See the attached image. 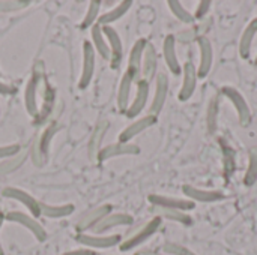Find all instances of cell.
Wrapping results in <instances>:
<instances>
[{"label": "cell", "mask_w": 257, "mask_h": 255, "mask_svg": "<svg viewBox=\"0 0 257 255\" xmlns=\"http://www.w3.org/2000/svg\"><path fill=\"white\" fill-rule=\"evenodd\" d=\"M167 95H169V77L161 72L155 77V93L151 102L149 114L158 117V114L163 111V107L167 101Z\"/></svg>", "instance_id": "cell-16"}, {"label": "cell", "mask_w": 257, "mask_h": 255, "mask_svg": "<svg viewBox=\"0 0 257 255\" xmlns=\"http://www.w3.org/2000/svg\"><path fill=\"white\" fill-rule=\"evenodd\" d=\"M110 128V123L108 122H101L96 125L92 137H90V141H89V158L92 161H96V156L101 150V143H102V138L105 135V132L108 131Z\"/></svg>", "instance_id": "cell-27"}, {"label": "cell", "mask_w": 257, "mask_h": 255, "mask_svg": "<svg viewBox=\"0 0 257 255\" xmlns=\"http://www.w3.org/2000/svg\"><path fill=\"white\" fill-rule=\"evenodd\" d=\"M2 195L8 200H15L17 203L23 204L33 216H41V207H39V201L36 198H33L30 194H27L26 191L20 189V188H14V186H8L2 191Z\"/></svg>", "instance_id": "cell-14"}, {"label": "cell", "mask_w": 257, "mask_h": 255, "mask_svg": "<svg viewBox=\"0 0 257 255\" xmlns=\"http://www.w3.org/2000/svg\"><path fill=\"white\" fill-rule=\"evenodd\" d=\"M101 2L99 0H92L89 3V8H87V12L84 15V20L81 23V29H90L92 26H95L98 23V18H99V9H101Z\"/></svg>", "instance_id": "cell-34"}, {"label": "cell", "mask_w": 257, "mask_h": 255, "mask_svg": "<svg viewBox=\"0 0 257 255\" xmlns=\"http://www.w3.org/2000/svg\"><path fill=\"white\" fill-rule=\"evenodd\" d=\"M149 90H151V87H149V83L146 80L142 78V80L137 81L136 96H134L133 102L130 104L126 113H125V116L128 119H134V117H137V116L142 114V111L145 110V107L148 104V99H149Z\"/></svg>", "instance_id": "cell-18"}, {"label": "cell", "mask_w": 257, "mask_h": 255, "mask_svg": "<svg viewBox=\"0 0 257 255\" xmlns=\"http://www.w3.org/2000/svg\"><path fill=\"white\" fill-rule=\"evenodd\" d=\"M133 155H140V147L133 143H114L102 147L96 156L98 162H104L117 156H133Z\"/></svg>", "instance_id": "cell-12"}, {"label": "cell", "mask_w": 257, "mask_h": 255, "mask_svg": "<svg viewBox=\"0 0 257 255\" xmlns=\"http://www.w3.org/2000/svg\"><path fill=\"white\" fill-rule=\"evenodd\" d=\"M157 68H158V56L157 50L152 44L148 42L145 54H143V62H142V78L146 80L148 83L157 77Z\"/></svg>", "instance_id": "cell-22"}, {"label": "cell", "mask_w": 257, "mask_h": 255, "mask_svg": "<svg viewBox=\"0 0 257 255\" xmlns=\"http://www.w3.org/2000/svg\"><path fill=\"white\" fill-rule=\"evenodd\" d=\"M197 45H199V53H200V62L197 68V77L199 80H203L209 75L214 63V48L211 41L206 36H199L197 38Z\"/></svg>", "instance_id": "cell-13"}, {"label": "cell", "mask_w": 257, "mask_h": 255, "mask_svg": "<svg viewBox=\"0 0 257 255\" xmlns=\"http://www.w3.org/2000/svg\"><path fill=\"white\" fill-rule=\"evenodd\" d=\"M244 185L247 188H251L254 186L257 182V147H253L250 150V155H248V167H247V171H245V176H244Z\"/></svg>", "instance_id": "cell-32"}, {"label": "cell", "mask_w": 257, "mask_h": 255, "mask_svg": "<svg viewBox=\"0 0 257 255\" xmlns=\"http://www.w3.org/2000/svg\"><path fill=\"white\" fill-rule=\"evenodd\" d=\"M167 5H169V8H170L172 14H173V15H175L181 23L193 24V23L196 21L194 15H193L187 8H184V5H182L181 2H178V0H169V2H167Z\"/></svg>", "instance_id": "cell-33"}, {"label": "cell", "mask_w": 257, "mask_h": 255, "mask_svg": "<svg viewBox=\"0 0 257 255\" xmlns=\"http://www.w3.org/2000/svg\"><path fill=\"white\" fill-rule=\"evenodd\" d=\"M133 78L125 72L120 78L119 83V90H117V110L120 113H126L128 107H130V98H131V90H133Z\"/></svg>", "instance_id": "cell-24"}, {"label": "cell", "mask_w": 257, "mask_h": 255, "mask_svg": "<svg viewBox=\"0 0 257 255\" xmlns=\"http://www.w3.org/2000/svg\"><path fill=\"white\" fill-rule=\"evenodd\" d=\"M39 207H41V215H44L45 218H50V219L66 218V216L72 215V212L75 210L74 204L53 206V204H47V203H42V201H39Z\"/></svg>", "instance_id": "cell-26"}, {"label": "cell", "mask_w": 257, "mask_h": 255, "mask_svg": "<svg viewBox=\"0 0 257 255\" xmlns=\"http://www.w3.org/2000/svg\"><path fill=\"white\" fill-rule=\"evenodd\" d=\"M182 86L179 90V101L181 102H187L193 98L196 87H197V68L194 66L193 62H185L182 66Z\"/></svg>", "instance_id": "cell-10"}, {"label": "cell", "mask_w": 257, "mask_h": 255, "mask_svg": "<svg viewBox=\"0 0 257 255\" xmlns=\"http://www.w3.org/2000/svg\"><path fill=\"white\" fill-rule=\"evenodd\" d=\"M134 255H139V254H134Z\"/></svg>", "instance_id": "cell-45"}, {"label": "cell", "mask_w": 257, "mask_h": 255, "mask_svg": "<svg viewBox=\"0 0 257 255\" xmlns=\"http://www.w3.org/2000/svg\"><path fill=\"white\" fill-rule=\"evenodd\" d=\"M152 210L157 213V216H160L161 219H169L173 221L176 224L190 227L193 225V218L187 213V212H181V210H173V209H161V207H152Z\"/></svg>", "instance_id": "cell-29"}, {"label": "cell", "mask_w": 257, "mask_h": 255, "mask_svg": "<svg viewBox=\"0 0 257 255\" xmlns=\"http://www.w3.org/2000/svg\"><path fill=\"white\" fill-rule=\"evenodd\" d=\"M45 80L44 75V65L42 62H38L33 68V75L30 77V80L26 84L24 89V107L27 110V113L32 117H36L39 113V105H38V87L39 83Z\"/></svg>", "instance_id": "cell-1"}, {"label": "cell", "mask_w": 257, "mask_h": 255, "mask_svg": "<svg viewBox=\"0 0 257 255\" xmlns=\"http://www.w3.org/2000/svg\"><path fill=\"white\" fill-rule=\"evenodd\" d=\"M30 5L29 0H3L0 2V11L3 12H9V11H18L23 8H27Z\"/></svg>", "instance_id": "cell-36"}, {"label": "cell", "mask_w": 257, "mask_h": 255, "mask_svg": "<svg viewBox=\"0 0 257 255\" xmlns=\"http://www.w3.org/2000/svg\"><path fill=\"white\" fill-rule=\"evenodd\" d=\"M148 200L152 204V207H161V209L190 212L196 207V203L191 200H184L179 197H169V195H161V194H151Z\"/></svg>", "instance_id": "cell-8"}, {"label": "cell", "mask_w": 257, "mask_h": 255, "mask_svg": "<svg viewBox=\"0 0 257 255\" xmlns=\"http://www.w3.org/2000/svg\"><path fill=\"white\" fill-rule=\"evenodd\" d=\"M95 57H96V51L92 45V42L84 41L83 44V65H81V75H80V81H78V87L81 90L87 89L93 74H95Z\"/></svg>", "instance_id": "cell-7"}, {"label": "cell", "mask_w": 257, "mask_h": 255, "mask_svg": "<svg viewBox=\"0 0 257 255\" xmlns=\"http://www.w3.org/2000/svg\"><path fill=\"white\" fill-rule=\"evenodd\" d=\"M24 159H26V156H23V155H21V152H20V153H18L17 156H14L11 161L5 162V164L0 167V171H2V173H9V171H12V170L18 168Z\"/></svg>", "instance_id": "cell-37"}, {"label": "cell", "mask_w": 257, "mask_h": 255, "mask_svg": "<svg viewBox=\"0 0 257 255\" xmlns=\"http://www.w3.org/2000/svg\"><path fill=\"white\" fill-rule=\"evenodd\" d=\"M75 240L81 243L83 246L89 249H107L113 248L122 243L120 234H87V233H78L75 236Z\"/></svg>", "instance_id": "cell-5"}, {"label": "cell", "mask_w": 257, "mask_h": 255, "mask_svg": "<svg viewBox=\"0 0 257 255\" xmlns=\"http://www.w3.org/2000/svg\"><path fill=\"white\" fill-rule=\"evenodd\" d=\"M60 126L57 123H50L41 134V137L33 143L32 146V161L36 167H42L45 162H47V158H48V150H50V146H51V140L53 137L59 132Z\"/></svg>", "instance_id": "cell-2"}, {"label": "cell", "mask_w": 257, "mask_h": 255, "mask_svg": "<svg viewBox=\"0 0 257 255\" xmlns=\"http://www.w3.org/2000/svg\"><path fill=\"white\" fill-rule=\"evenodd\" d=\"M54 90H53V87L45 81L44 83V104H42V108L39 110V113H38V116H36V119H38V122L41 123V122H44L48 116H50V113H51V110H53V107H54Z\"/></svg>", "instance_id": "cell-30"}, {"label": "cell", "mask_w": 257, "mask_h": 255, "mask_svg": "<svg viewBox=\"0 0 257 255\" xmlns=\"http://www.w3.org/2000/svg\"><path fill=\"white\" fill-rule=\"evenodd\" d=\"M257 36V17L256 18H253L248 24H247V27H245V30H244V33H242V36H241V39H239V56L242 57V59H248L250 57V53H251V47H253V42H254V38Z\"/></svg>", "instance_id": "cell-23"}, {"label": "cell", "mask_w": 257, "mask_h": 255, "mask_svg": "<svg viewBox=\"0 0 257 255\" xmlns=\"http://www.w3.org/2000/svg\"><path fill=\"white\" fill-rule=\"evenodd\" d=\"M102 27V26H101ZM102 33L107 39L108 48H110V63L113 69H117L122 57H123V45H122V39L119 36V33L116 32V29H113L111 26H104L102 27Z\"/></svg>", "instance_id": "cell-15"}, {"label": "cell", "mask_w": 257, "mask_h": 255, "mask_svg": "<svg viewBox=\"0 0 257 255\" xmlns=\"http://www.w3.org/2000/svg\"><path fill=\"white\" fill-rule=\"evenodd\" d=\"M254 65L257 66V56H256V59H254Z\"/></svg>", "instance_id": "cell-44"}, {"label": "cell", "mask_w": 257, "mask_h": 255, "mask_svg": "<svg viewBox=\"0 0 257 255\" xmlns=\"http://www.w3.org/2000/svg\"><path fill=\"white\" fill-rule=\"evenodd\" d=\"M12 93H14V87L9 86V84H6V83H3V81L0 80V95L8 96V95H12Z\"/></svg>", "instance_id": "cell-41"}, {"label": "cell", "mask_w": 257, "mask_h": 255, "mask_svg": "<svg viewBox=\"0 0 257 255\" xmlns=\"http://www.w3.org/2000/svg\"><path fill=\"white\" fill-rule=\"evenodd\" d=\"M131 6H133V2H131V0H123V2H120L116 8H113V9H110L108 12L102 14V15L98 18V24L102 26V27H104V26H110L111 23L120 20V18L130 11Z\"/></svg>", "instance_id": "cell-28"}, {"label": "cell", "mask_w": 257, "mask_h": 255, "mask_svg": "<svg viewBox=\"0 0 257 255\" xmlns=\"http://www.w3.org/2000/svg\"><path fill=\"white\" fill-rule=\"evenodd\" d=\"M157 120H158L157 116H152V114H148V116H143V117L137 119L136 122H133L131 125H128L119 134V143H131L133 138H136L137 135H140L146 129L152 128L157 123Z\"/></svg>", "instance_id": "cell-17"}, {"label": "cell", "mask_w": 257, "mask_h": 255, "mask_svg": "<svg viewBox=\"0 0 257 255\" xmlns=\"http://www.w3.org/2000/svg\"><path fill=\"white\" fill-rule=\"evenodd\" d=\"M221 95H224L230 102L232 105L235 107L236 113H238V120H239V125L242 128H247L250 123H251V110H250V105L247 104V99L242 96V93L235 89V87H230V86H224L221 87Z\"/></svg>", "instance_id": "cell-4"}, {"label": "cell", "mask_w": 257, "mask_h": 255, "mask_svg": "<svg viewBox=\"0 0 257 255\" xmlns=\"http://www.w3.org/2000/svg\"><path fill=\"white\" fill-rule=\"evenodd\" d=\"M163 56H164V60H166V65H167L169 71L173 75H179L182 72V66L179 63L178 53H176V38H175V35H167L164 38Z\"/></svg>", "instance_id": "cell-20"}, {"label": "cell", "mask_w": 257, "mask_h": 255, "mask_svg": "<svg viewBox=\"0 0 257 255\" xmlns=\"http://www.w3.org/2000/svg\"><path fill=\"white\" fill-rule=\"evenodd\" d=\"M21 152L20 144H8V146H2L0 147V159H8V158H14Z\"/></svg>", "instance_id": "cell-38"}, {"label": "cell", "mask_w": 257, "mask_h": 255, "mask_svg": "<svg viewBox=\"0 0 257 255\" xmlns=\"http://www.w3.org/2000/svg\"><path fill=\"white\" fill-rule=\"evenodd\" d=\"M90 38H92V45H93L95 51L104 60H110V48H108L107 39L102 33V27L98 23L90 27Z\"/></svg>", "instance_id": "cell-25"}, {"label": "cell", "mask_w": 257, "mask_h": 255, "mask_svg": "<svg viewBox=\"0 0 257 255\" xmlns=\"http://www.w3.org/2000/svg\"><path fill=\"white\" fill-rule=\"evenodd\" d=\"M182 192L184 195L191 200V201H199V203H217L226 198V195L220 191L215 189H202V188H196L193 185H184L182 186Z\"/></svg>", "instance_id": "cell-19"}, {"label": "cell", "mask_w": 257, "mask_h": 255, "mask_svg": "<svg viewBox=\"0 0 257 255\" xmlns=\"http://www.w3.org/2000/svg\"><path fill=\"white\" fill-rule=\"evenodd\" d=\"M161 222H163V219H161L160 216L152 218L151 221H148L146 224H143L139 230H136L126 240H123V242L119 245V249H120L122 252H126V251H131V249H134V248L143 245L146 240H149V239L160 230Z\"/></svg>", "instance_id": "cell-3"}, {"label": "cell", "mask_w": 257, "mask_h": 255, "mask_svg": "<svg viewBox=\"0 0 257 255\" xmlns=\"http://www.w3.org/2000/svg\"><path fill=\"white\" fill-rule=\"evenodd\" d=\"M218 113H220V102L218 98L214 96L208 104V113H206V126L211 135H214L218 129Z\"/></svg>", "instance_id": "cell-31"}, {"label": "cell", "mask_w": 257, "mask_h": 255, "mask_svg": "<svg viewBox=\"0 0 257 255\" xmlns=\"http://www.w3.org/2000/svg\"><path fill=\"white\" fill-rule=\"evenodd\" d=\"M134 224V218L128 213H110L107 215L92 231L93 234H104L116 227H123V225H131Z\"/></svg>", "instance_id": "cell-21"}, {"label": "cell", "mask_w": 257, "mask_h": 255, "mask_svg": "<svg viewBox=\"0 0 257 255\" xmlns=\"http://www.w3.org/2000/svg\"><path fill=\"white\" fill-rule=\"evenodd\" d=\"M5 219L9 221V222L18 224V225H21V227H24V228H27V230L36 237V240H39V242H45V240H47V236H48V234H47L45 228L36 221V218H33V216H30V215H27V213H24V212L15 210V212L6 213V215H5Z\"/></svg>", "instance_id": "cell-6"}, {"label": "cell", "mask_w": 257, "mask_h": 255, "mask_svg": "<svg viewBox=\"0 0 257 255\" xmlns=\"http://www.w3.org/2000/svg\"><path fill=\"white\" fill-rule=\"evenodd\" d=\"M163 251L164 254L167 255H197L196 252H193L190 248L184 246V245H179V243H173V242H169L163 246Z\"/></svg>", "instance_id": "cell-35"}, {"label": "cell", "mask_w": 257, "mask_h": 255, "mask_svg": "<svg viewBox=\"0 0 257 255\" xmlns=\"http://www.w3.org/2000/svg\"><path fill=\"white\" fill-rule=\"evenodd\" d=\"M3 221H5V213H3V212H0V230H2ZM0 255H5V252H3V248H2V242H0Z\"/></svg>", "instance_id": "cell-43"}, {"label": "cell", "mask_w": 257, "mask_h": 255, "mask_svg": "<svg viewBox=\"0 0 257 255\" xmlns=\"http://www.w3.org/2000/svg\"><path fill=\"white\" fill-rule=\"evenodd\" d=\"M139 255H163L160 254V252H157V251H151V249H143V251H140V252H137Z\"/></svg>", "instance_id": "cell-42"}, {"label": "cell", "mask_w": 257, "mask_h": 255, "mask_svg": "<svg viewBox=\"0 0 257 255\" xmlns=\"http://www.w3.org/2000/svg\"><path fill=\"white\" fill-rule=\"evenodd\" d=\"M111 210H113V206L111 204H101V206L89 210L86 215H83L78 219V222L75 225V230L78 233H86L89 230H93L107 215L111 213Z\"/></svg>", "instance_id": "cell-9"}, {"label": "cell", "mask_w": 257, "mask_h": 255, "mask_svg": "<svg viewBox=\"0 0 257 255\" xmlns=\"http://www.w3.org/2000/svg\"><path fill=\"white\" fill-rule=\"evenodd\" d=\"M211 6H212V2L211 0H202V2H199L197 9H196V14H194V18L196 20H203L208 15V12L211 11Z\"/></svg>", "instance_id": "cell-39"}, {"label": "cell", "mask_w": 257, "mask_h": 255, "mask_svg": "<svg viewBox=\"0 0 257 255\" xmlns=\"http://www.w3.org/2000/svg\"><path fill=\"white\" fill-rule=\"evenodd\" d=\"M60 255H98L96 251L93 249H89V248H81V249H74V251H68V252H63Z\"/></svg>", "instance_id": "cell-40"}, {"label": "cell", "mask_w": 257, "mask_h": 255, "mask_svg": "<svg viewBox=\"0 0 257 255\" xmlns=\"http://www.w3.org/2000/svg\"><path fill=\"white\" fill-rule=\"evenodd\" d=\"M146 45H148V41L142 38V39L136 41V44L133 45V48L130 51L126 74L133 78L134 83L142 80V62H143V54H145Z\"/></svg>", "instance_id": "cell-11"}]
</instances>
